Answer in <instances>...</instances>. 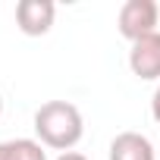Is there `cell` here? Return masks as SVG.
Segmentation results:
<instances>
[{
	"mask_svg": "<svg viewBox=\"0 0 160 160\" xmlns=\"http://www.w3.org/2000/svg\"><path fill=\"white\" fill-rule=\"evenodd\" d=\"M35 135L50 151H72L85 135V119L69 101H47L35 110Z\"/></svg>",
	"mask_w": 160,
	"mask_h": 160,
	"instance_id": "1",
	"label": "cell"
},
{
	"mask_svg": "<svg viewBox=\"0 0 160 160\" xmlns=\"http://www.w3.org/2000/svg\"><path fill=\"white\" fill-rule=\"evenodd\" d=\"M157 22H160V7L154 0H126L116 13V28L126 41H141L148 35L157 32Z\"/></svg>",
	"mask_w": 160,
	"mask_h": 160,
	"instance_id": "2",
	"label": "cell"
},
{
	"mask_svg": "<svg viewBox=\"0 0 160 160\" xmlns=\"http://www.w3.org/2000/svg\"><path fill=\"white\" fill-rule=\"evenodd\" d=\"M151 116H154V122L160 126V85H157V91H154V98H151Z\"/></svg>",
	"mask_w": 160,
	"mask_h": 160,
	"instance_id": "7",
	"label": "cell"
},
{
	"mask_svg": "<svg viewBox=\"0 0 160 160\" xmlns=\"http://www.w3.org/2000/svg\"><path fill=\"white\" fill-rule=\"evenodd\" d=\"M0 116H3V94H0Z\"/></svg>",
	"mask_w": 160,
	"mask_h": 160,
	"instance_id": "9",
	"label": "cell"
},
{
	"mask_svg": "<svg viewBox=\"0 0 160 160\" xmlns=\"http://www.w3.org/2000/svg\"><path fill=\"white\" fill-rule=\"evenodd\" d=\"M129 69L132 75H138L141 82H154L160 78V32L141 38L132 44L129 50Z\"/></svg>",
	"mask_w": 160,
	"mask_h": 160,
	"instance_id": "4",
	"label": "cell"
},
{
	"mask_svg": "<svg viewBox=\"0 0 160 160\" xmlns=\"http://www.w3.org/2000/svg\"><path fill=\"white\" fill-rule=\"evenodd\" d=\"M57 3L53 0H19L16 3V25L28 38H41L53 28Z\"/></svg>",
	"mask_w": 160,
	"mask_h": 160,
	"instance_id": "3",
	"label": "cell"
},
{
	"mask_svg": "<svg viewBox=\"0 0 160 160\" xmlns=\"http://www.w3.org/2000/svg\"><path fill=\"white\" fill-rule=\"evenodd\" d=\"M110 160H157L154 144L141 132H119L110 141Z\"/></svg>",
	"mask_w": 160,
	"mask_h": 160,
	"instance_id": "5",
	"label": "cell"
},
{
	"mask_svg": "<svg viewBox=\"0 0 160 160\" xmlns=\"http://www.w3.org/2000/svg\"><path fill=\"white\" fill-rule=\"evenodd\" d=\"M0 160H47V151L38 138H7L0 141Z\"/></svg>",
	"mask_w": 160,
	"mask_h": 160,
	"instance_id": "6",
	"label": "cell"
},
{
	"mask_svg": "<svg viewBox=\"0 0 160 160\" xmlns=\"http://www.w3.org/2000/svg\"><path fill=\"white\" fill-rule=\"evenodd\" d=\"M57 160H88L85 154H78V151H66V154H60Z\"/></svg>",
	"mask_w": 160,
	"mask_h": 160,
	"instance_id": "8",
	"label": "cell"
}]
</instances>
